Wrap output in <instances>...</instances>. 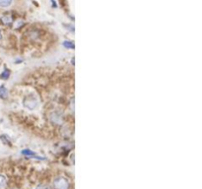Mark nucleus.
<instances>
[{"instance_id": "f257e3e1", "label": "nucleus", "mask_w": 202, "mask_h": 189, "mask_svg": "<svg viewBox=\"0 0 202 189\" xmlns=\"http://www.w3.org/2000/svg\"><path fill=\"white\" fill-rule=\"evenodd\" d=\"M24 106L25 108H27L28 109H30V111H34L36 106H38V98L36 97H35L34 95H30L24 98Z\"/></svg>"}, {"instance_id": "f03ea898", "label": "nucleus", "mask_w": 202, "mask_h": 189, "mask_svg": "<svg viewBox=\"0 0 202 189\" xmlns=\"http://www.w3.org/2000/svg\"><path fill=\"white\" fill-rule=\"evenodd\" d=\"M53 187H54V189H68L69 188L68 179L62 176L57 177L53 181Z\"/></svg>"}, {"instance_id": "7ed1b4c3", "label": "nucleus", "mask_w": 202, "mask_h": 189, "mask_svg": "<svg viewBox=\"0 0 202 189\" xmlns=\"http://www.w3.org/2000/svg\"><path fill=\"white\" fill-rule=\"evenodd\" d=\"M50 118H51V121L54 124H60L61 121H62L60 114L58 113V112H53V113H51V116H50Z\"/></svg>"}, {"instance_id": "20e7f679", "label": "nucleus", "mask_w": 202, "mask_h": 189, "mask_svg": "<svg viewBox=\"0 0 202 189\" xmlns=\"http://www.w3.org/2000/svg\"><path fill=\"white\" fill-rule=\"evenodd\" d=\"M7 184V179L3 174H0V189H5Z\"/></svg>"}, {"instance_id": "39448f33", "label": "nucleus", "mask_w": 202, "mask_h": 189, "mask_svg": "<svg viewBox=\"0 0 202 189\" xmlns=\"http://www.w3.org/2000/svg\"><path fill=\"white\" fill-rule=\"evenodd\" d=\"M1 21L4 25H10L11 23H12L13 20H12V17L11 16H4L1 18Z\"/></svg>"}, {"instance_id": "423d86ee", "label": "nucleus", "mask_w": 202, "mask_h": 189, "mask_svg": "<svg viewBox=\"0 0 202 189\" xmlns=\"http://www.w3.org/2000/svg\"><path fill=\"white\" fill-rule=\"evenodd\" d=\"M7 95H8L7 89L5 88V87H3V86L0 87V98H7Z\"/></svg>"}, {"instance_id": "0eeeda50", "label": "nucleus", "mask_w": 202, "mask_h": 189, "mask_svg": "<svg viewBox=\"0 0 202 189\" xmlns=\"http://www.w3.org/2000/svg\"><path fill=\"white\" fill-rule=\"evenodd\" d=\"M12 3V0H0V7H7Z\"/></svg>"}, {"instance_id": "6e6552de", "label": "nucleus", "mask_w": 202, "mask_h": 189, "mask_svg": "<svg viewBox=\"0 0 202 189\" xmlns=\"http://www.w3.org/2000/svg\"><path fill=\"white\" fill-rule=\"evenodd\" d=\"M63 46H65L66 48H71V49H73V48L75 47L74 44L71 43V41H64V43H63Z\"/></svg>"}, {"instance_id": "1a4fd4ad", "label": "nucleus", "mask_w": 202, "mask_h": 189, "mask_svg": "<svg viewBox=\"0 0 202 189\" xmlns=\"http://www.w3.org/2000/svg\"><path fill=\"white\" fill-rule=\"evenodd\" d=\"M9 76H10V71H9V70H7V69H6L3 73H2L0 77H1L2 79H3V80H6V79L9 78Z\"/></svg>"}, {"instance_id": "9d476101", "label": "nucleus", "mask_w": 202, "mask_h": 189, "mask_svg": "<svg viewBox=\"0 0 202 189\" xmlns=\"http://www.w3.org/2000/svg\"><path fill=\"white\" fill-rule=\"evenodd\" d=\"M22 154L25 155V156L35 157V153H34V152H32L31 150H24V151H22Z\"/></svg>"}, {"instance_id": "9b49d317", "label": "nucleus", "mask_w": 202, "mask_h": 189, "mask_svg": "<svg viewBox=\"0 0 202 189\" xmlns=\"http://www.w3.org/2000/svg\"><path fill=\"white\" fill-rule=\"evenodd\" d=\"M36 189H49V186L47 185H44V184H40L36 186Z\"/></svg>"}, {"instance_id": "f8f14e48", "label": "nucleus", "mask_w": 202, "mask_h": 189, "mask_svg": "<svg viewBox=\"0 0 202 189\" xmlns=\"http://www.w3.org/2000/svg\"><path fill=\"white\" fill-rule=\"evenodd\" d=\"M1 38H2V35H1V33H0V39H1Z\"/></svg>"}]
</instances>
